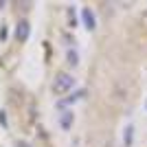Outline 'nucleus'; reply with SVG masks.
<instances>
[{
  "label": "nucleus",
  "mask_w": 147,
  "mask_h": 147,
  "mask_svg": "<svg viewBox=\"0 0 147 147\" xmlns=\"http://www.w3.org/2000/svg\"><path fill=\"white\" fill-rule=\"evenodd\" d=\"M73 86H75V77H73V75H68V73H57L55 79H53V92H55L57 97L70 92Z\"/></svg>",
  "instance_id": "f257e3e1"
},
{
  "label": "nucleus",
  "mask_w": 147,
  "mask_h": 147,
  "mask_svg": "<svg viewBox=\"0 0 147 147\" xmlns=\"http://www.w3.org/2000/svg\"><path fill=\"white\" fill-rule=\"evenodd\" d=\"M7 37V26H2V31H0V40H5Z\"/></svg>",
  "instance_id": "9b49d317"
},
{
  "label": "nucleus",
  "mask_w": 147,
  "mask_h": 147,
  "mask_svg": "<svg viewBox=\"0 0 147 147\" xmlns=\"http://www.w3.org/2000/svg\"><path fill=\"white\" fill-rule=\"evenodd\" d=\"M68 20H70V26H75V7L68 9Z\"/></svg>",
  "instance_id": "6e6552de"
},
{
  "label": "nucleus",
  "mask_w": 147,
  "mask_h": 147,
  "mask_svg": "<svg viewBox=\"0 0 147 147\" xmlns=\"http://www.w3.org/2000/svg\"><path fill=\"white\" fill-rule=\"evenodd\" d=\"M66 64L70 68H75L77 64H79V55H77V51H75V49H68L66 51Z\"/></svg>",
  "instance_id": "423d86ee"
},
{
  "label": "nucleus",
  "mask_w": 147,
  "mask_h": 147,
  "mask_svg": "<svg viewBox=\"0 0 147 147\" xmlns=\"http://www.w3.org/2000/svg\"><path fill=\"white\" fill-rule=\"evenodd\" d=\"M84 97H86V90H77V92H73L70 97L61 99L57 105H59V108H66V105H70V103H77V101H79V99H84Z\"/></svg>",
  "instance_id": "39448f33"
},
{
  "label": "nucleus",
  "mask_w": 147,
  "mask_h": 147,
  "mask_svg": "<svg viewBox=\"0 0 147 147\" xmlns=\"http://www.w3.org/2000/svg\"><path fill=\"white\" fill-rule=\"evenodd\" d=\"M0 123L7 127V117H5V110H0Z\"/></svg>",
  "instance_id": "1a4fd4ad"
},
{
  "label": "nucleus",
  "mask_w": 147,
  "mask_h": 147,
  "mask_svg": "<svg viewBox=\"0 0 147 147\" xmlns=\"http://www.w3.org/2000/svg\"><path fill=\"white\" fill-rule=\"evenodd\" d=\"M73 121H75V114L70 110H64L59 114V127L64 129V132H68V129L73 127Z\"/></svg>",
  "instance_id": "20e7f679"
},
{
  "label": "nucleus",
  "mask_w": 147,
  "mask_h": 147,
  "mask_svg": "<svg viewBox=\"0 0 147 147\" xmlns=\"http://www.w3.org/2000/svg\"><path fill=\"white\" fill-rule=\"evenodd\" d=\"M81 20H84V26H86L88 31L97 29V20H94V13H92L90 7H84V9H81Z\"/></svg>",
  "instance_id": "7ed1b4c3"
},
{
  "label": "nucleus",
  "mask_w": 147,
  "mask_h": 147,
  "mask_svg": "<svg viewBox=\"0 0 147 147\" xmlns=\"http://www.w3.org/2000/svg\"><path fill=\"white\" fill-rule=\"evenodd\" d=\"M132 136H134V125H127V127H125V134H123L125 147H132Z\"/></svg>",
  "instance_id": "0eeeda50"
},
{
  "label": "nucleus",
  "mask_w": 147,
  "mask_h": 147,
  "mask_svg": "<svg viewBox=\"0 0 147 147\" xmlns=\"http://www.w3.org/2000/svg\"><path fill=\"white\" fill-rule=\"evenodd\" d=\"M16 147H31V145H29V143H24V141H18V143H16Z\"/></svg>",
  "instance_id": "9d476101"
},
{
  "label": "nucleus",
  "mask_w": 147,
  "mask_h": 147,
  "mask_svg": "<svg viewBox=\"0 0 147 147\" xmlns=\"http://www.w3.org/2000/svg\"><path fill=\"white\" fill-rule=\"evenodd\" d=\"M145 110H147V101H145Z\"/></svg>",
  "instance_id": "f8f14e48"
},
{
  "label": "nucleus",
  "mask_w": 147,
  "mask_h": 147,
  "mask_svg": "<svg viewBox=\"0 0 147 147\" xmlns=\"http://www.w3.org/2000/svg\"><path fill=\"white\" fill-rule=\"evenodd\" d=\"M31 35V24H29V20H20L18 26H16V40H18L20 44H24L26 40H29Z\"/></svg>",
  "instance_id": "f03ea898"
}]
</instances>
